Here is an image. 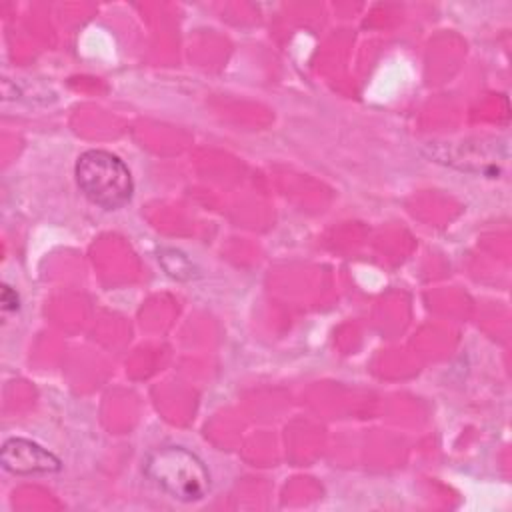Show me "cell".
<instances>
[{
  "mask_svg": "<svg viewBox=\"0 0 512 512\" xmlns=\"http://www.w3.org/2000/svg\"><path fill=\"white\" fill-rule=\"evenodd\" d=\"M158 262L164 272L174 280H192L198 276V268L194 266V262L176 248H160Z\"/></svg>",
  "mask_w": 512,
  "mask_h": 512,
  "instance_id": "cell-4",
  "label": "cell"
},
{
  "mask_svg": "<svg viewBox=\"0 0 512 512\" xmlns=\"http://www.w3.org/2000/svg\"><path fill=\"white\" fill-rule=\"evenodd\" d=\"M76 182L80 192L104 210H118L130 202L134 182L128 166L112 152L86 150L76 160Z\"/></svg>",
  "mask_w": 512,
  "mask_h": 512,
  "instance_id": "cell-2",
  "label": "cell"
},
{
  "mask_svg": "<svg viewBox=\"0 0 512 512\" xmlns=\"http://www.w3.org/2000/svg\"><path fill=\"white\" fill-rule=\"evenodd\" d=\"M146 478L180 502L202 500L210 490L206 464L184 446H160L144 460Z\"/></svg>",
  "mask_w": 512,
  "mask_h": 512,
  "instance_id": "cell-1",
  "label": "cell"
},
{
  "mask_svg": "<svg viewBox=\"0 0 512 512\" xmlns=\"http://www.w3.org/2000/svg\"><path fill=\"white\" fill-rule=\"evenodd\" d=\"M0 302H2V310H4V312H16L18 306H20V298H18L16 290H12L8 284L2 286Z\"/></svg>",
  "mask_w": 512,
  "mask_h": 512,
  "instance_id": "cell-5",
  "label": "cell"
},
{
  "mask_svg": "<svg viewBox=\"0 0 512 512\" xmlns=\"http://www.w3.org/2000/svg\"><path fill=\"white\" fill-rule=\"evenodd\" d=\"M0 464L6 472L16 476L52 474L62 468L56 454L28 438H10L0 450Z\"/></svg>",
  "mask_w": 512,
  "mask_h": 512,
  "instance_id": "cell-3",
  "label": "cell"
}]
</instances>
